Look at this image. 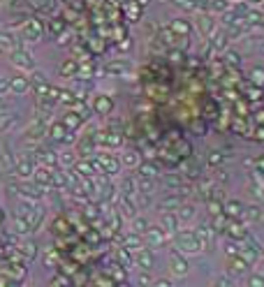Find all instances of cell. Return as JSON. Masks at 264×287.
Returning <instances> with one entry per match:
<instances>
[{
    "instance_id": "1",
    "label": "cell",
    "mask_w": 264,
    "mask_h": 287,
    "mask_svg": "<svg viewBox=\"0 0 264 287\" xmlns=\"http://www.w3.org/2000/svg\"><path fill=\"white\" fill-rule=\"evenodd\" d=\"M174 250H179L185 257H192V255H199L204 250V246L197 241L195 232L192 230H181L176 236H174Z\"/></svg>"
},
{
    "instance_id": "2",
    "label": "cell",
    "mask_w": 264,
    "mask_h": 287,
    "mask_svg": "<svg viewBox=\"0 0 264 287\" xmlns=\"http://www.w3.org/2000/svg\"><path fill=\"white\" fill-rule=\"evenodd\" d=\"M95 162L102 167V172L107 174V176H118V174H121V169H123L121 157L111 156V153H98V156H95Z\"/></svg>"
},
{
    "instance_id": "3",
    "label": "cell",
    "mask_w": 264,
    "mask_h": 287,
    "mask_svg": "<svg viewBox=\"0 0 264 287\" xmlns=\"http://www.w3.org/2000/svg\"><path fill=\"white\" fill-rule=\"evenodd\" d=\"M12 63L21 70V74L24 72H35V58L30 56V51L24 49V47H19V49L12 51Z\"/></svg>"
},
{
    "instance_id": "4",
    "label": "cell",
    "mask_w": 264,
    "mask_h": 287,
    "mask_svg": "<svg viewBox=\"0 0 264 287\" xmlns=\"http://www.w3.org/2000/svg\"><path fill=\"white\" fill-rule=\"evenodd\" d=\"M17 192H19V197L26 199V202H35V204H40V199L44 197V192H47V190L40 188L37 183H35V185L33 183H21V185L17 188Z\"/></svg>"
},
{
    "instance_id": "5",
    "label": "cell",
    "mask_w": 264,
    "mask_h": 287,
    "mask_svg": "<svg viewBox=\"0 0 264 287\" xmlns=\"http://www.w3.org/2000/svg\"><path fill=\"white\" fill-rule=\"evenodd\" d=\"M160 227L165 230V234L176 236V234L181 232V220L176 218L174 211H160Z\"/></svg>"
},
{
    "instance_id": "6",
    "label": "cell",
    "mask_w": 264,
    "mask_h": 287,
    "mask_svg": "<svg viewBox=\"0 0 264 287\" xmlns=\"http://www.w3.org/2000/svg\"><path fill=\"white\" fill-rule=\"evenodd\" d=\"M169 271H172L176 278H181V276H188V271H190L188 257H185V255H181L179 250H174L172 257H169Z\"/></svg>"
},
{
    "instance_id": "7",
    "label": "cell",
    "mask_w": 264,
    "mask_h": 287,
    "mask_svg": "<svg viewBox=\"0 0 264 287\" xmlns=\"http://www.w3.org/2000/svg\"><path fill=\"white\" fill-rule=\"evenodd\" d=\"M35 169H37V164L30 156H17V176L19 179H33L35 176Z\"/></svg>"
},
{
    "instance_id": "8",
    "label": "cell",
    "mask_w": 264,
    "mask_h": 287,
    "mask_svg": "<svg viewBox=\"0 0 264 287\" xmlns=\"http://www.w3.org/2000/svg\"><path fill=\"white\" fill-rule=\"evenodd\" d=\"M144 241H146V248H162L167 241V234L160 225H151V230L144 234Z\"/></svg>"
},
{
    "instance_id": "9",
    "label": "cell",
    "mask_w": 264,
    "mask_h": 287,
    "mask_svg": "<svg viewBox=\"0 0 264 287\" xmlns=\"http://www.w3.org/2000/svg\"><path fill=\"white\" fill-rule=\"evenodd\" d=\"M30 90V79L26 77V74H14V77H9V93H14V95H26Z\"/></svg>"
},
{
    "instance_id": "10",
    "label": "cell",
    "mask_w": 264,
    "mask_h": 287,
    "mask_svg": "<svg viewBox=\"0 0 264 287\" xmlns=\"http://www.w3.org/2000/svg\"><path fill=\"white\" fill-rule=\"evenodd\" d=\"M33 179H35V183H37L40 188H44V190L53 188V172H51V169H47V167H37Z\"/></svg>"
},
{
    "instance_id": "11",
    "label": "cell",
    "mask_w": 264,
    "mask_h": 287,
    "mask_svg": "<svg viewBox=\"0 0 264 287\" xmlns=\"http://www.w3.org/2000/svg\"><path fill=\"white\" fill-rule=\"evenodd\" d=\"M40 35H42V26H40V21H35V19H30V21L21 28V37H24L26 42H37Z\"/></svg>"
},
{
    "instance_id": "12",
    "label": "cell",
    "mask_w": 264,
    "mask_h": 287,
    "mask_svg": "<svg viewBox=\"0 0 264 287\" xmlns=\"http://www.w3.org/2000/svg\"><path fill=\"white\" fill-rule=\"evenodd\" d=\"M134 262H137V266H139L141 271L153 269V253H151V248H144L139 253H134Z\"/></svg>"
},
{
    "instance_id": "13",
    "label": "cell",
    "mask_w": 264,
    "mask_h": 287,
    "mask_svg": "<svg viewBox=\"0 0 264 287\" xmlns=\"http://www.w3.org/2000/svg\"><path fill=\"white\" fill-rule=\"evenodd\" d=\"M121 164H123V169H139L141 156L137 153V151H123V156H121Z\"/></svg>"
},
{
    "instance_id": "14",
    "label": "cell",
    "mask_w": 264,
    "mask_h": 287,
    "mask_svg": "<svg viewBox=\"0 0 264 287\" xmlns=\"http://www.w3.org/2000/svg\"><path fill=\"white\" fill-rule=\"evenodd\" d=\"M58 167H60V169H72V167H77V153L75 151H70V148L60 151V153H58Z\"/></svg>"
},
{
    "instance_id": "15",
    "label": "cell",
    "mask_w": 264,
    "mask_h": 287,
    "mask_svg": "<svg viewBox=\"0 0 264 287\" xmlns=\"http://www.w3.org/2000/svg\"><path fill=\"white\" fill-rule=\"evenodd\" d=\"M125 248H128V250H132V253H139V250H144V248H146V241H144V236H141V234L130 232V234L125 236Z\"/></svg>"
},
{
    "instance_id": "16",
    "label": "cell",
    "mask_w": 264,
    "mask_h": 287,
    "mask_svg": "<svg viewBox=\"0 0 264 287\" xmlns=\"http://www.w3.org/2000/svg\"><path fill=\"white\" fill-rule=\"evenodd\" d=\"M19 49V40L9 30H0V51H12Z\"/></svg>"
},
{
    "instance_id": "17",
    "label": "cell",
    "mask_w": 264,
    "mask_h": 287,
    "mask_svg": "<svg viewBox=\"0 0 264 287\" xmlns=\"http://www.w3.org/2000/svg\"><path fill=\"white\" fill-rule=\"evenodd\" d=\"M17 125H19V114H14V111H5V114H0V132L14 130Z\"/></svg>"
},
{
    "instance_id": "18",
    "label": "cell",
    "mask_w": 264,
    "mask_h": 287,
    "mask_svg": "<svg viewBox=\"0 0 264 287\" xmlns=\"http://www.w3.org/2000/svg\"><path fill=\"white\" fill-rule=\"evenodd\" d=\"M227 269H230L232 276H243V271H248V262L241 257V255H234V257H230Z\"/></svg>"
},
{
    "instance_id": "19",
    "label": "cell",
    "mask_w": 264,
    "mask_h": 287,
    "mask_svg": "<svg viewBox=\"0 0 264 287\" xmlns=\"http://www.w3.org/2000/svg\"><path fill=\"white\" fill-rule=\"evenodd\" d=\"M118 211H121V215H123V218L132 220V218L137 215V204H134V199H130V197H121Z\"/></svg>"
},
{
    "instance_id": "20",
    "label": "cell",
    "mask_w": 264,
    "mask_h": 287,
    "mask_svg": "<svg viewBox=\"0 0 264 287\" xmlns=\"http://www.w3.org/2000/svg\"><path fill=\"white\" fill-rule=\"evenodd\" d=\"M195 215H197V209L192 204H181L179 209H176V218L181 220V225L183 222H192L195 220Z\"/></svg>"
},
{
    "instance_id": "21",
    "label": "cell",
    "mask_w": 264,
    "mask_h": 287,
    "mask_svg": "<svg viewBox=\"0 0 264 287\" xmlns=\"http://www.w3.org/2000/svg\"><path fill=\"white\" fill-rule=\"evenodd\" d=\"M192 232H195V236H197V241L202 246H209V243L213 241V230H211L209 225H197Z\"/></svg>"
},
{
    "instance_id": "22",
    "label": "cell",
    "mask_w": 264,
    "mask_h": 287,
    "mask_svg": "<svg viewBox=\"0 0 264 287\" xmlns=\"http://www.w3.org/2000/svg\"><path fill=\"white\" fill-rule=\"evenodd\" d=\"M149 230H151V222H149V218H146V215L137 213L134 218H132V232H134V234H141V236H144Z\"/></svg>"
},
{
    "instance_id": "23",
    "label": "cell",
    "mask_w": 264,
    "mask_h": 287,
    "mask_svg": "<svg viewBox=\"0 0 264 287\" xmlns=\"http://www.w3.org/2000/svg\"><path fill=\"white\" fill-rule=\"evenodd\" d=\"M197 26H199V33L204 35V37H211V35H213V30H215V28H213V19L209 17V14H207V17H199L197 19Z\"/></svg>"
},
{
    "instance_id": "24",
    "label": "cell",
    "mask_w": 264,
    "mask_h": 287,
    "mask_svg": "<svg viewBox=\"0 0 264 287\" xmlns=\"http://www.w3.org/2000/svg\"><path fill=\"white\" fill-rule=\"evenodd\" d=\"M181 204H183L181 197H179V195H172V197H165L160 202V211H174V213H176V209Z\"/></svg>"
},
{
    "instance_id": "25",
    "label": "cell",
    "mask_w": 264,
    "mask_h": 287,
    "mask_svg": "<svg viewBox=\"0 0 264 287\" xmlns=\"http://www.w3.org/2000/svg\"><path fill=\"white\" fill-rule=\"evenodd\" d=\"M114 109V102L107 98V95H98L95 98V111H100V114H109Z\"/></svg>"
},
{
    "instance_id": "26",
    "label": "cell",
    "mask_w": 264,
    "mask_h": 287,
    "mask_svg": "<svg viewBox=\"0 0 264 287\" xmlns=\"http://www.w3.org/2000/svg\"><path fill=\"white\" fill-rule=\"evenodd\" d=\"M243 215H246L248 222H260V220H262V209H260V206H255V204L243 206Z\"/></svg>"
},
{
    "instance_id": "27",
    "label": "cell",
    "mask_w": 264,
    "mask_h": 287,
    "mask_svg": "<svg viewBox=\"0 0 264 287\" xmlns=\"http://www.w3.org/2000/svg\"><path fill=\"white\" fill-rule=\"evenodd\" d=\"M172 30L174 33H179V35H188L190 30H192V26H190V21H185V19H174Z\"/></svg>"
},
{
    "instance_id": "28",
    "label": "cell",
    "mask_w": 264,
    "mask_h": 287,
    "mask_svg": "<svg viewBox=\"0 0 264 287\" xmlns=\"http://www.w3.org/2000/svg\"><path fill=\"white\" fill-rule=\"evenodd\" d=\"M14 230L19 232V234H30L33 232V227H30V222L26 220L24 215H14Z\"/></svg>"
},
{
    "instance_id": "29",
    "label": "cell",
    "mask_w": 264,
    "mask_h": 287,
    "mask_svg": "<svg viewBox=\"0 0 264 287\" xmlns=\"http://www.w3.org/2000/svg\"><path fill=\"white\" fill-rule=\"evenodd\" d=\"M250 81L255 83L257 88H264V67L262 65H255L250 70Z\"/></svg>"
},
{
    "instance_id": "30",
    "label": "cell",
    "mask_w": 264,
    "mask_h": 287,
    "mask_svg": "<svg viewBox=\"0 0 264 287\" xmlns=\"http://www.w3.org/2000/svg\"><path fill=\"white\" fill-rule=\"evenodd\" d=\"M225 213L239 218V215H243V204H241V202H237V199H232V202H227V204H225Z\"/></svg>"
},
{
    "instance_id": "31",
    "label": "cell",
    "mask_w": 264,
    "mask_h": 287,
    "mask_svg": "<svg viewBox=\"0 0 264 287\" xmlns=\"http://www.w3.org/2000/svg\"><path fill=\"white\" fill-rule=\"evenodd\" d=\"M137 285L139 287H153V278H151V271H141L137 273Z\"/></svg>"
},
{
    "instance_id": "32",
    "label": "cell",
    "mask_w": 264,
    "mask_h": 287,
    "mask_svg": "<svg viewBox=\"0 0 264 287\" xmlns=\"http://www.w3.org/2000/svg\"><path fill=\"white\" fill-rule=\"evenodd\" d=\"M248 287H264V273L253 271V273L248 276Z\"/></svg>"
},
{
    "instance_id": "33",
    "label": "cell",
    "mask_w": 264,
    "mask_h": 287,
    "mask_svg": "<svg viewBox=\"0 0 264 287\" xmlns=\"http://www.w3.org/2000/svg\"><path fill=\"white\" fill-rule=\"evenodd\" d=\"M67 128L63 123H58V125H53V128H51V137H53V139H67Z\"/></svg>"
},
{
    "instance_id": "34",
    "label": "cell",
    "mask_w": 264,
    "mask_h": 287,
    "mask_svg": "<svg viewBox=\"0 0 264 287\" xmlns=\"http://www.w3.org/2000/svg\"><path fill=\"white\" fill-rule=\"evenodd\" d=\"M139 172H141V176H144V179H149V176H156V167H153V164H149V162H141L139 164Z\"/></svg>"
},
{
    "instance_id": "35",
    "label": "cell",
    "mask_w": 264,
    "mask_h": 287,
    "mask_svg": "<svg viewBox=\"0 0 264 287\" xmlns=\"http://www.w3.org/2000/svg\"><path fill=\"white\" fill-rule=\"evenodd\" d=\"M211 287H230V278L220 276V278H215L213 283H211Z\"/></svg>"
},
{
    "instance_id": "36",
    "label": "cell",
    "mask_w": 264,
    "mask_h": 287,
    "mask_svg": "<svg viewBox=\"0 0 264 287\" xmlns=\"http://www.w3.org/2000/svg\"><path fill=\"white\" fill-rule=\"evenodd\" d=\"M225 56H227V60H230L232 65H239V63H241V58H239V53H237V51H227Z\"/></svg>"
},
{
    "instance_id": "37",
    "label": "cell",
    "mask_w": 264,
    "mask_h": 287,
    "mask_svg": "<svg viewBox=\"0 0 264 287\" xmlns=\"http://www.w3.org/2000/svg\"><path fill=\"white\" fill-rule=\"evenodd\" d=\"M75 63H72V60H67V63H63V74H65V77H70V72H72V70H75Z\"/></svg>"
},
{
    "instance_id": "38",
    "label": "cell",
    "mask_w": 264,
    "mask_h": 287,
    "mask_svg": "<svg viewBox=\"0 0 264 287\" xmlns=\"http://www.w3.org/2000/svg\"><path fill=\"white\" fill-rule=\"evenodd\" d=\"M153 287H172V283L167 278H160V280H153Z\"/></svg>"
},
{
    "instance_id": "39",
    "label": "cell",
    "mask_w": 264,
    "mask_h": 287,
    "mask_svg": "<svg viewBox=\"0 0 264 287\" xmlns=\"http://www.w3.org/2000/svg\"><path fill=\"white\" fill-rule=\"evenodd\" d=\"M26 253H28V257H33L35 255V246L30 243V241H26Z\"/></svg>"
},
{
    "instance_id": "40",
    "label": "cell",
    "mask_w": 264,
    "mask_h": 287,
    "mask_svg": "<svg viewBox=\"0 0 264 287\" xmlns=\"http://www.w3.org/2000/svg\"><path fill=\"white\" fill-rule=\"evenodd\" d=\"M220 160H223V156H220V153H213V156L209 157V162H211V164H218Z\"/></svg>"
},
{
    "instance_id": "41",
    "label": "cell",
    "mask_w": 264,
    "mask_h": 287,
    "mask_svg": "<svg viewBox=\"0 0 264 287\" xmlns=\"http://www.w3.org/2000/svg\"><path fill=\"white\" fill-rule=\"evenodd\" d=\"M5 111H7V102L0 98V114H5Z\"/></svg>"
},
{
    "instance_id": "42",
    "label": "cell",
    "mask_w": 264,
    "mask_h": 287,
    "mask_svg": "<svg viewBox=\"0 0 264 287\" xmlns=\"http://www.w3.org/2000/svg\"><path fill=\"white\" fill-rule=\"evenodd\" d=\"M257 121H262V123H264V114H260V116H257Z\"/></svg>"
},
{
    "instance_id": "43",
    "label": "cell",
    "mask_w": 264,
    "mask_h": 287,
    "mask_svg": "<svg viewBox=\"0 0 264 287\" xmlns=\"http://www.w3.org/2000/svg\"><path fill=\"white\" fill-rule=\"evenodd\" d=\"M0 53H2V51H0Z\"/></svg>"
}]
</instances>
